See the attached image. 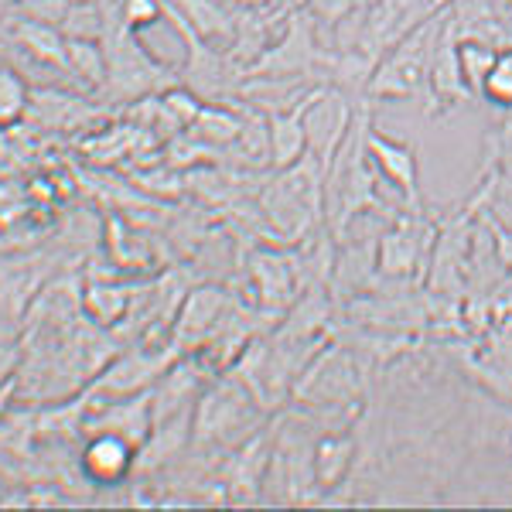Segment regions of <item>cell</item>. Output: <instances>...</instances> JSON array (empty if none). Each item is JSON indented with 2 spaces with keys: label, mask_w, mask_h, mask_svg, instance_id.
Listing matches in <instances>:
<instances>
[{
  "label": "cell",
  "mask_w": 512,
  "mask_h": 512,
  "mask_svg": "<svg viewBox=\"0 0 512 512\" xmlns=\"http://www.w3.org/2000/svg\"><path fill=\"white\" fill-rule=\"evenodd\" d=\"M444 28V18H427L417 28H410L407 35L393 45L390 59L379 62L369 76V89L376 96H410L420 86H427V69L434 59L437 35Z\"/></svg>",
  "instance_id": "1"
},
{
  "label": "cell",
  "mask_w": 512,
  "mask_h": 512,
  "mask_svg": "<svg viewBox=\"0 0 512 512\" xmlns=\"http://www.w3.org/2000/svg\"><path fill=\"white\" fill-rule=\"evenodd\" d=\"M458 28H454L451 14L444 18V28L437 35L434 45V59L431 69H427V93H431V110L448 113L451 106L465 103L472 96L465 82V72H461V59H458Z\"/></svg>",
  "instance_id": "2"
},
{
  "label": "cell",
  "mask_w": 512,
  "mask_h": 512,
  "mask_svg": "<svg viewBox=\"0 0 512 512\" xmlns=\"http://www.w3.org/2000/svg\"><path fill=\"white\" fill-rule=\"evenodd\" d=\"M366 151L376 161L379 175L400 188L407 212H420V178H417V154L407 140H390L383 134H366Z\"/></svg>",
  "instance_id": "3"
},
{
  "label": "cell",
  "mask_w": 512,
  "mask_h": 512,
  "mask_svg": "<svg viewBox=\"0 0 512 512\" xmlns=\"http://www.w3.org/2000/svg\"><path fill=\"white\" fill-rule=\"evenodd\" d=\"M431 250V229H424L420 212H407L396 226L379 239V270L393 280L414 274L417 260Z\"/></svg>",
  "instance_id": "4"
},
{
  "label": "cell",
  "mask_w": 512,
  "mask_h": 512,
  "mask_svg": "<svg viewBox=\"0 0 512 512\" xmlns=\"http://www.w3.org/2000/svg\"><path fill=\"white\" fill-rule=\"evenodd\" d=\"M355 458V444L349 437H325L315 451V472H318V482L321 485H335L342 482L345 472H349Z\"/></svg>",
  "instance_id": "5"
},
{
  "label": "cell",
  "mask_w": 512,
  "mask_h": 512,
  "mask_svg": "<svg viewBox=\"0 0 512 512\" xmlns=\"http://www.w3.org/2000/svg\"><path fill=\"white\" fill-rule=\"evenodd\" d=\"M270 140H274L270 147H274V161L280 168H287L291 161L301 158L304 144H308L301 110L291 113V117H274V123H270Z\"/></svg>",
  "instance_id": "6"
},
{
  "label": "cell",
  "mask_w": 512,
  "mask_h": 512,
  "mask_svg": "<svg viewBox=\"0 0 512 512\" xmlns=\"http://www.w3.org/2000/svg\"><path fill=\"white\" fill-rule=\"evenodd\" d=\"M495 55H499V48L489 45V41H478V38H461L458 41V59H461V72H465V82L472 93L482 89L485 76H489Z\"/></svg>",
  "instance_id": "7"
},
{
  "label": "cell",
  "mask_w": 512,
  "mask_h": 512,
  "mask_svg": "<svg viewBox=\"0 0 512 512\" xmlns=\"http://www.w3.org/2000/svg\"><path fill=\"white\" fill-rule=\"evenodd\" d=\"M130 461V451L120 437H99L86 448V468L99 478H117Z\"/></svg>",
  "instance_id": "8"
},
{
  "label": "cell",
  "mask_w": 512,
  "mask_h": 512,
  "mask_svg": "<svg viewBox=\"0 0 512 512\" xmlns=\"http://www.w3.org/2000/svg\"><path fill=\"white\" fill-rule=\"evenodd\" d=\"M489 103L495 106H512V45L509 48H499V55H495L489 76H485L482 89H478Z\"/></svg>",
  "instance_id": "9"
},
{
  "label": "cell",
  "mask_w": 512,
  "mask_h": 512,
  "mask_svg": "<svg viewBox=\"0 0 512 512\" xmlns=\"http://www.w3.org/2000/svg\"><path fill=\"white\" fill-rule=\"evenodd\" d=\"M24 110V82L11 72H0V120H14Z\"/></svg>",
  "instance_id": "10"
},
{
  "label": "cell",
  "mask_w": 512,
  "mask_h": 512,
  "mask_svg": "<svg viewBox=\"0 0 512 512\" xmlns=\"http://www.w3.org/2000/svg\"><path fill=\"white\" fill-rule=\"evenodd\" d=\"M489 147H492L495 161H499V168L502 164H512V106H506V120L489 134Z\"/></svg>",
  "instance_id": "11"
},
{
  "label": "cell",
  "mask_w": 512,
  "mask_h": 512,
  "mask_svg": "<svg viewBox=\"0 0 512 512\" xmlns=\"http://www.w3.org/2000/svg\"><path fill=\"white\" fill-rule=\"evenodd\" d=\"M485 222H489V233H492V246H495V256H499V263L506 267V274H512V229L509 226H499L489 212H482Z\"/></svg>",
  "instance_id": "12"
},
{
  "label": "cell",
  "mask_w": 512,
  "mask_h": 512,
  "mask_svg": "<svg viewBox=\"0 0 512 512\" xmlns=\"http://www.w3.org/2000/svg\"><path fill=\"white\" fill-rule=\"evenodd\" d=\"M509 318H512V274L506 277V284H502L492 297V325L509 321Z\"/></svg>",
  "instance_id": "13"
},
{
  "label": "cell",
  "mask_w": 512,
  "mask_h": 512,
  "mask_svg": "<svg viewBox=\"0 0 512 512\" xmlns=\"http://www.w3.org/2000/svg\"><path fill=\"white\" fill-rule=\"evenodd\" d=\"M311 7H315L321 18H328L332 24H338L355 7V0H311Z\"/></svg>",
  "instance_id": "14"
},
{
  "label": "cell",
  "mask_w": 512,
  "mask_h": 512,
  "mask_svg": "<svg viewBox=\"0 0 512 512\" xmlns=\"http://www.w3.org/2000/svg\"><path fill=\"white\" fill-rule=\"evenodd\" d=\"M69 52H72V59H79V69H86L89 76H103V65H99V55H96L89 45H79V41H76V45H72Z\"/></svg>",
  "instance_id": "15"
},
{
  "label": "cell",
  "mask_w": 512,
  "mask_h": 512,
  "mask_svg": "<svg viewBox=\"0 0 512 512\" xmlns=\"http://www.w3.org/2000/svg\"><path fill=\"white\" fill-rule=\"evenodd\" d=\"M127 14L134 24H144L158 14V7H154V0H127Z\"/></svg>",
  "instance_id": "16"
},
{
  "label": "cell",
  "mask_w": 512,
  "mask_h": 512,
  "mask_svg": "<svg viewBox=\"0 0 512 512\" xmlns=\"http://www.w3.org/2000/svg\"><path fill=\"white\" fill-rule=\"evenodd\" d=\"M485 212H489V216L499 222V226H509L512 229V198H506V202H492Z\"/></svg>",
  "instance_id": "17"
}]
</instances>
